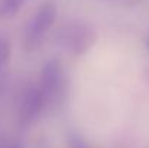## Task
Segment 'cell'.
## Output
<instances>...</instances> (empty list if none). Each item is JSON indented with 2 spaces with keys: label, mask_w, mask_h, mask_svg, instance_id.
<instances>
[{
  "label": "cell",
  "mask_w": 149,
  "mask_h": 148,
  "mask_svg": "<svg viewBox=\"0 0 149 148\" xmlns=\"http://www.w3.org/2000/svg\"><path fill=\"white\" fill-rule=\"evenodd\" d=\"M96 41V29L84 20H68L56 31V44L74 55L88 52Z\"/></svg>",
  "instance_id": "obj_1"
},
{
  "label": "cell",
  "mask_w": 149,
  "mask_h": 148,
  "mask_svg": "<svg viewBox=\"0 0 149 148\" xmlns=\"http://www.w3.org/2000/svg\"><path fill=\"white\" fill-rule=\"evenodd\" d=\"M58 16V7L54 0L44 1L28 20L23 29V48L26 51L36 49L44 41L47 32L52 28Z\"/></svg>",
  "instance_id": "obj_2"
},
{
  "label": "cell",
  "mask_w": 149,
  "mask_h": 148,
  "mask_svg": "<svg viewBox=\"0 0 149 148\" xmlns=\"http://www.w3.org/2000/svg\"><path fill=\"white\" fill-rule=\"evenodd\" d=\"M38 87L45 99L47 106L55 105L61 100V96L65 90V74L59 61L49 60L45 62L41 71Z\"/></svg>",
  "instance_id": "obj_3"
},
{
  "label": "cell",
  "mask_w": 149,
  "mask_h": 148,
  "mask_svg": "<svg viewBox=\"0 0 149 148\" xmlns=\"http://www.w3.org/2000/svg\"><path fill=\"white\" fill-rule=\"evenodd\" d=\"M47 107L45 99L38 86H31L25 90L19 106V122L22 126H28L36 121L41 112Z\"/></svg>",
  "instance_id": "obj_4"
},
{
  "label": "cell",
  "mask_w": 149,
  "mask_h": 148,
  "mask_svg": "<svg viewBox=\"0 0 149 148\" xmlns=\"http://www.w3.org/2000/svg\"><path fill=\"white\" fill-rule=\"evenodd\" d=\"M10 41L4 36L0 35V95L4 90L7 73H9V61H10Z\"/></svg>",
  "instance_id": "obj_5"
},
{
  "label": "cell",
  "mask_w": 149,
  "mask_h": 148,
  "mask_svg": "<svg viewBox=\"0 0 149 148\" xmlns=\"http://www.w3.org/2000/svg\"><path fill=\"white\" fill-rule=\"evenodd\" d=\"M25 0H0V19H9L17 15Z\"/></svg>",
  "instance_id": "obj_6"
},
{
  "label": "cell",
  "mask_w": 149,
  "mask_h": 148,
  "mask_svg": "<svg viewBox=\"0 0 149 148\" xmlns=\"http://www.w3.org/2000/svg\"><path fill=\"white\" fill-rule=\"evenodd\" d=\"M68 145H70V148H91V145L84 138H81L75 134H72L68 138Z\"/></svg>",
  "instance_id": "obj_7"
},
{
  "label": "cell",
  "mask_w": 149,
  "mask_h": 148,
  "mask_svg": "<svg viewBox=\"0 0 149 148\" xmlns=\"http://www.w3.org/2000/svg\"><path fill=\"white\" fill-rule=\"evenodd\" d=\"M0 148H20L17 142H0Z\"/></svg>",
  "instance_id": "obj_8"
},
{
  "label": "cell",
  "mask_w": 149,
  "mask_h": 148,
  "mask_svg": "<svg viewBox=\"0 0 149 148\" xmlns=\"http://www.w3.org/2000/svg\"><path fill=\"white\" fill-rule=\"evenodd\" d=\"M145 44H146V48H148V51H149V38L146 39V42H145Z\"/></svg>",
  "instance_id": "obj_9"
}]
</instances>
